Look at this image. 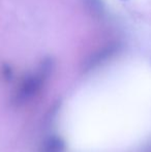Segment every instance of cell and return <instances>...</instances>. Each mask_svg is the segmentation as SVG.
Instances as JSON below:
<instances>
[{"label":"cell","mask_w":151,"mask_h":152,"mask_svg":"<svg viewBox=\"0 0 151 152\" xmlns=\"http://www.w3.org/2000/svg\"><path fill=\"white\" fill-rule=\"evenodd\" d=\"M61 130L74 152L128 150L151 137V96H83L64 107Z\"/></svg>","instance_id":"1"}]
</instances>
